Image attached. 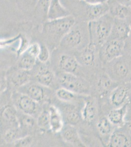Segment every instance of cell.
Segmentation results:
<instances>
[{
  "mask_svg": "<svg viewBox=\"0 0 131 147\" xmlns=\"http://www.w3.org/2000/svg\"><path fill=\"white\" fill-rule=\"evenodd\" d=\"M90 42L88 22L75 21L58 47L61 50L75 54L85 48Z\"/></svg>",
  "mask_w": 131,
  "mask_h": 147,
  "instance_id": "obj_1",
  "label": "cell"
},
{
  "mask_svg": "<svg viewBox=\"0 0 131 147\" xmlns=\"http://www.w3.org/2000/svg\"><path fill=\"white\" fill-rule=\"evenodd\" d=\"M21 115H19L18 113L19 126L25 133H27L28 130L33 129L36 122L34 119V117L21 112Z\"/></svg>",
  "mask_w": 131,
  "mask_h": 147,
  "instance_id": "obj_30",
  "label": "cell"
},
{
  "mask_svg": "<svg viewBox=\"0 0 131 147\" xmlns=\"http://www.w3.org/2000/svg\"><path fill=\"white\" fill-rule=\"evenodd\" d=\"M32 76L30 71L18 68L10 74L9 78L12 84L19 88L30 82Z\"/></svg>",
  "mask_w": 131,
  "mask_h": 147,
  "instance_id": "obj_27",
  "label": "cell"
},
{
  "mask_svg": "<svg viewBox=\"0 0 131 147\" xmlns=\"http://www.w3.org/2000/svg\"><path fill=\"white\" fill-rule=\"evenodd\" d=\"M109 13L115 19L125 20L131 24V8L117 0H107Z\"/></svg>",
  "mask_w": 131,
  "mask_h": 147,
  "instance_id": "obj_18",
  "label": "cell"
},
{
  "mask_svg": "<svg viewBox=\"0 0 131 147\" xmlns=\"http://www.w3.org/2000/svg\"><path fill=\"white\" fill-rule=\"evenodd\" d=\"M91 95L98 99L100 104L106 99L109 94L119 84L112 80L103 68L96 72L91 82Z\"/></svg>",
  "mask_w": 131,
  "mask_h": 147,
  "instance_id": "obj_9",
  "label": "cell"
},
{
  "mask_svg": "<svg viewBox=\"0 0 131 147\" xmlns=\"http://www.w3.org/2000/svg\"><path fill=\"white\" fill-rule=\"evenodd\" d=\"M114 18L108 12L102 16L88 23L90 42L100 47L109 37Z\"/></svg>",
  "mask_w": 131,
  "mask_h": 147,
  "instance_id": "obj_6",
  "label": "cell"
},
{
  "mask_svg": "<svg viewBox=\"0 0 131 147\" xmlns=\"http://www.w3.org/2000/svg\"><path fill=\"white\" fill-rule=\"evenodd\" d=\"M20 126L11 127L3 130V139L7 143H13L17 140L26 136Z\"/></svg>",
  "mask_w": 131,
  "mask_h": 147,
  "instance_id": "obj_28",
  "label": "cell"
},
{
  "mask_svg": "<svg viewBox=\"0 0 131 147\" xmlns=\"http://www.w3.org/2000/svg\"><path fill=\"white\" fill-rule=\"evenodd\" d=\"M123 127L131 136V120L127 121Z\"/></svg>",
  "mask_w": 131,
  "mask_h": 147,
  "instance_id": "obj_39",
  "label": "cell"
},
{
  "mask_svg": "<svg viewBox=\"0 0 131 147\" xmlns=\"http://www.w3.org/2000/svg\"><path fill=\"white\" fill-rule=\"evenodd\" d=\"M55 95L60 102L80 106H83L85 99L87 96L75 93L61 87L58 88L56 90Z\"/></svg>",
  "mask_w": 131,
  "mask_h": 147,
  "instance_id": "obj_20",
  "label": "cell"
},
{
  "mask_svg": "<svg viewBox=\"0 0 131 147\" xmlns=\"http://www.w3.org/2000/svg\"><path fill=\"white\" fill-rule=\"evenodd\" d=\"M70 15V12L62 4L60 0L51 1L47 14V20H55Z\"/></svg>",
  "mask_w": 131,
  "mask_h": 147,
  "instance_id": "obj_25",
  "label": "cell"
},
{
  "mask_svg": "<svg viewBox=\"0 0 131 147\" xmlns=\"http://www.w3.org/2000/svg\"><path fill=\"white\" fill-rule=\"evenodd\" d=\"M38 0H23V3H25V5L30 7H33L35 8Z\"/></svg>",
  "mask_w": 131,
  "mask_h": 147,
  "instance_id": "obj_38",
  "label": "cell"
},
{
  "mask_svg": "<svg viewBox=\"0 0 131 147\" xmlns=\"http://www.w3.org/2000/svg\"><path fill=\"white\" fill-rule=\"evenodd\" d=\"M46 87L38 82H28L18 88V91L25 94L38 102L43 101L46 96Z\"/></svg>",
  "mask_w": 131,
  "mask_h": 147,
  "instance_id": "obj_19",
  "label": "cell"
},
{
  "mask_svg": "<svg viewBox=\"0 0 131 147\" xmlns=\"http://www.w3.org/2000/svg\"><path fill=\"white\" fill-rule=\"evenodd\" d=\"M59 51L56 62L58 72L72 74L87 79L85 71L80 65L74 54L61 50Z\"/></svg>",
  "mask_w": 131,
  "mask_h": 147,
  "instance_id": "obj_10",
  "label": "cell"
},
{
  "mask_svg": "<svg viewBox=\"0 0 131 147\" xmlns=\"http://www.w3.org/2000/svg\"><path fill=\"white\" fill-rule=\"evenodd\" d=\"M101 114V107L97 98L93 96H87L82 107V122L93 126Z\"/></svg>",
  "mask_w": 131,
  "mask_h": 147,
  "instance_id": "obj_13",
  "label": "cell"
},
{
  "mask_svg": "<svg viewBox=\"0 0 131 147\" xmlns=\"http://www.w3.org/2000/svg\"><path fill=\"white\" fill-rule=\"evenodd\" d=\"M56 77L60 87L80 95H91V84L84 78L61 72H57Z\"/></svg>",
  "mask_w": 131,
  "mask_h": 147,
  "instance_id": "obj_8",
  "label": "cell"
},
{
  "mask_svg": "<svg viewBox=\"0 0 131 147\" xmlns=\"http://www.w3.org/2000/svg\"><path fill=\"white\" fill-rule=\"evenodd\" d=\"M131 94V82L119 84L100 104L101 114L106 115L112 109L121 107L128 104Z\"/></svg>",
  "mask_w": 131,
  "mask_h": 147,
  "instance_id": "obj_7",
  "label": "cell"
},
{
  "mask_svg": "<svg viewBox=\"0 0 131 147\" xmlns=\"http://www.w3.org/2000/svg\"><path fill=\"white\" fill-rule=\"evenodd\" d=\"M130 56H131V55H130Z\"/></svg>",
  "mask_w": 131,
  "mask_h": 147,
  "instance_id": "obj_44",
  "label": "cell"
},
{
  "mask_svg": "<svg viewBox=\"0 0 131 147\" xmlns=\"http://www.w3.org/2000/svg\"><path fill=\"white\" fill-rule=\"evenodd\" d=\"M36 124L42 129H50V113L48 109L42 110L37 117Z\"/></svg>",
  "mask_w": 131,
  "mask_h": 147,
  "instance_id": "obj_32",
  "label": "cell"
},
{
  "mask_svg": "<svg viewBox=\"0 0 131 147\" xmlns=\"http://www.w3.org/2000/svg\"><path fill=\"white\" fill-rule=\"evenodd\" d=\"M50 53L48 48L46 45L41 46L40 52L37 59L43 63H46L50 59Z\"/></svg>",
  "mask_w": 131,
  "mask_h": 147,
  "instance_id": "obj_34",
  "label": "cell"
},
{
  "mask_svg": "<svg viewBox=\"0 0 131 147\" xmlns=\"http://www.w3.org/2000/svg\"><path fill=\"white\" fill-rule=\"evenodd\" d=\"M130 7H131V5H130Z\"/></svg>",
  "mask_w": 131,
  "mask_h": 147,
  "instance_id": "obj_43",
  "label": "cell"
},
{
  "mask_svg": "<svg viewBox=\"0 0 131 147\" xmlns=\"http://www.w3.org/2000/svg\"><path fill=\"white\" fill-rule=\"evenodd\" d=\"M107 147H131V136L124 127L116 128Z\"/></svg>",
  "mask_w": 131,
  "mask_h": 147,
  "instance_id": "obj_21",
  "label": "cell"
},
{
  "mask_svg": "<svg viewBox=\"0 0 131 147\" xmlns=\"http://www.w3.org/2000/svg\"><path fill=\"white\" fill-rule=\"evenodd\" d=\"M124 40L108 39L100 47L99 57L102 66L124 54Z\"/></svg>",
  "mask_w": 131,
  "mask_h": 147,
  "instance_id": "obj_11",
  "label": "cell"
},
{
  "mask_svg": "<svg viewBox=\"0 0 131 147\" xmlns=\"http://www.w3.org/2000/svg\"><path fill=\"white\" fill-rule=\"evenodd\" d=\"M75 22V20L71 15L55 20H46L43 24V33L52 45L58 47Z\"/></svg>",
  "mask_w": 131,
  "mask_h": 147,
  "instance_id": "obj_3",
  "label": "cell"
},
{
  "mask_svg": "<svg viewBox=\"0 0 131 147\" xmlns=\"http://www.w3.org/2000/svg\"><path fill=\"white\" fill-rule=\"evenodd\" d=\"M120 3H122L124 5L130 6L131 5V0H117Z\"/></svg>",
  "mask_w": 131,
  "mask_h": 147,
  "instance_id": "obj_41",
  "label": "cell"
},
{
  "mask_svg": "<svg viewBox=\"0 0 131 147\" xmlns=\"http://www.w3.org/2000/svg\"><path fill=\"white\" fill-rule=\"evenodd\" d=\"M50 113V130L54 134L60 133L65 125L61 113L57 106L50 105L48 109Z\"/></svg>",
  "mask_w": 131,
  "mask_h": 147,
  "instance_id": "obj_26",
  "label": "cell"
},
{
  "mask_svg": "<svg viewBox=\"0 0 131 147\" xmlns=\"http://www.w3.org/2000/svg\"><path fill=\"white\" fill-rule=\"evenodd\" d=\"M34 78L37 82L46 87L52 86L57 79L53 71L45 66H40L35 73Z\"/></svg>",
  "mask_w": 131,
  "mask_h": 147,
  "instance_id": "obj_24",
  "label": "cell"
},
{
  "mask_svg": "<svg viewBox=\"0 0 131 147\" xmlns=\"http://www.w3.org/2000/svg\"><path fill=\"white\" fill-rule=\"evenodd\" d=\"M33 143V138L31 136H24L17 140L14 142L13 144L15 147H30Z\"/></svg>",
  "mask_w": 131,
  "mask_h": 147,
  "instance_id": "obj_33",
  "label": "cell"
},
{
  "mask_svg": "<svg viewBox=\"0 0 131 147\" xmlns=\"http://www.w3.org/2000/svg\"><path fill=\"white\" fill-rule=\"evenodd\" d=\"M60 133L65 143L73 147H85L77 126L65 124Z\"/></svg>",
  "mask_w": 131,
  "mask_h": 147,
  "instance_id": "obj_17",
  "label": "cell"
},
{
  "mask_svg": "<svg viewBox=\"0 0 131 147\" xmlns=\"http://www.w3.org/2000/svg\"><path fill=\"white\" fill-rule=\"evenodd\" d=\"M68 7L71 15L75 21L90 22L96 20L109 12V7L106 2L91 5L84 0H68Z\"/></svg>",
  "mask_w": 131,
  "mask_h": 147,
  "instance_id": "obj_2",
  "label": "cell"
},
{
  "mask_svg": "<svg viewBox=\"0 0 131 147\" xmlns=\"http://www.w3.org/2000/svg\"><path fill=\"white\" fill-rule=\"evenodd\" d=\"M98 51V47L90 42L83 50L73 54L85 71L87 79L90 82L96 72L103 68L100 61Z\"/></svg>",
  "mask_w": 131,
  "mask_h": 147,
  "instance_id": "obj_5",
  "label": "cell"
},
{
  "mask_svg": "<svg viewBox=\"0 0 131 147\" xmlns=\"http://www.w3.org/2000/svg\"><path fill=\"white\" fill-rule=\"evenodd\" d=\"M110 78L118 84L131 82V56L124 54L103 67Z\"/></svg>",
  "mask_w": 131,
  "mask_h": 147,
  "instance_id": "obj_4",
  "label": "cell"
},
{
  "mask_svg": "<svg viewBox=\"0 0 131 147\" xmlns=\"http://www.w3.org/2000/svg\"><path fill=\"white\" fill-rule=\"evenodd\" d=\"M37 58L25 50L23 53L18 63V68L31 71L35 66Z\"/></svg>",
  "mask_w": 131,
  "mask_h": 147,
  "instance_id": "obj_29",
  "label": "cell"
},
{
  "mask_svg": "<svg viewBox=\"0 0 131 147\" xmlns=\"http://www.w3.org/2000/svg\"><path fill=\"white\" fill-rule=\"evenodd\" d=\"M105 1H106V2H107V0H105Z\"/></svg>",
  "mask_w": 131,
  "mask_h": 147,
  "instance_id": "obj_42",
  "label": "cell"
},
{
  "mask_svg": "<svg viewBox=\"0 0 131 147\" xmlns=\"http://www.w3.org/2000/svg\"><path fill=\"white\" fill-rule=\"evenodd\" d=\"M84 1L87 3L91 4V5H97V4L106 2L105 0H84Z\"/></svg>",
  "mask_w": 131,
  "mask_h": 147,
  "instance_id": "obj_40",
  "label": "cell"
},
{
  "mask_svg": "<svg viewBox=\"0 0 131 147\" xmlns=\"http://www.w3.org/2000/svg\"><path fill=\"white\" fill-rule=\"evenodd\" d=\"M124 42V54L131 55V28L129 35Z\"/></svg>",
  "mask_w": 131,
  "mask_h": 147,
  "instance_id": "obj_36",
  "label": "cell"
},
{
  "mask_svg": "<svg viewBox=\"0 0 131 147\" xmlns=\"http://www.w3.org/2000/svg\"><path fill=\"white\" fill-rule=\"evenodd\" d=\"M0 125L4 130L19 126L18 112L14 106L6 105L2 108L0 111Z\"/></svg>",
  "mask_w": 131,
  "mask_h": 147,
  "instance_id": "obj_16",
  "label": "cell"
},
{
  "mask_svg": "<svg viewBox=\"0 0 131 147\" xmlns=\"http://www.w3.org/2000/svg\"><path fill=\"white\" fill-rule=\"evenodd\" d=\"M12 100L17 110L21 113L34 117L38 116L41 112L39 102L25 94L19 91L14 92L12 95Z\"/></svg>",
  "mask_w": 131,
  "mask_h": 147,
  "instance_id": "obj_12",
  "label": "cell"
},
{
  "mask_svg": "<svg viewBox=\"0 0 131 147\" xmlns=\"http://www.w3.org/2000/svg\"><path fill=\"white\" fill-rule=\"evenodd\" d=\"M59 102L57 107L61 113L64 124L77 127L82 122L81 109L83 106Z\"/></svg>",
  "mask_w": 131,
  "mask_h": 147,
  "instance_id": "obj_14",
  "label": "cell"
},
{
  "mask_svg": "<svg viewBox=\"0 0 131 147\" xmlns=\"http://www.w3.org/2000/svg\"><path fill=\"white\" fill-rule=\"evenodd\" d=\"M131 120V94L127 104V110L126 116V122Z\"/></svg>",
  "mask_w": 131,
  "mask_h": 147,
  "instance_id": "obj_37",
  "label": "cell"
},
{
  "mask_svg": "<svg viewBox=\"0 0 131 147\" xmlns=\"http://www.w3.org/2000/svg\"><path fill=\"white\" fill-rule=\"evenodd\" d=\"M7 86V78L3 71H0V94L5 90Z\"/></svg>",
  "mask_w": 131,
  "mask_h": 147,
  "instance_id": "obj_35",
  "label": "cell"
},
{
  "mask_svg": "<svg viewBox=\"0 0 131 147\" xmlns=\"http://www.w3.org/2000/svg\"><path fill=\"white\" fill-rule=\"evenodd\" d=\"M93 127L103 147H107L110 138L116 127L110 122L106 115L103 114H100Z\"/></svg>",
  "mask_w": 131,
  "mask_h": 147,
  "instance_id": "obj_15",
  "label": "cell"
},
{
  "mask_svg": "<svg viewBox=\"0 0 131 147\" xmlns=\"http://www.w3.org/2000/svg\"><path fill=\"white\" fill-rule=\"evenodd\" d=\"M131 28V24L129 22L125 20L114 18L111 34L108 39L125 41L129 35Z\"/></svg>",
  "mask_w": 131,
  "mask_h": 147,
  "instance_id": "obj_22",
  "label": "cell"
},
{
  "mask_svg": "<svg viewBox=\"0 0 131 147\" xmlns=\"http://www.w3.org/2000/svg\"><path fill=\"white\" fill-rule=\"evenodd\" d=\"M127 104L121 107L112 109L106 114L110 122L116 128L123 127L126 123Z\"/></svg>",
  "mask_w": 131,
  "mask_h": 147,
  "instance_id": "obj_23",
  "label": "cell"
},
{
  "mask_svg": "<svg viewBox=\"0 0 131 147\" xmlns=\"http://www.w3.org/2000/svg\"><path fill=\"white\" fill-rule=\"evenodd\" d=\"M52 0H38L35 5V14L43 20H47V14Z\"/></svg>",
  "mask_w": 131,
  "mask_h": 147,
  "instance_id": "obj_31",
  "label": "cell"
}]
</instances>
